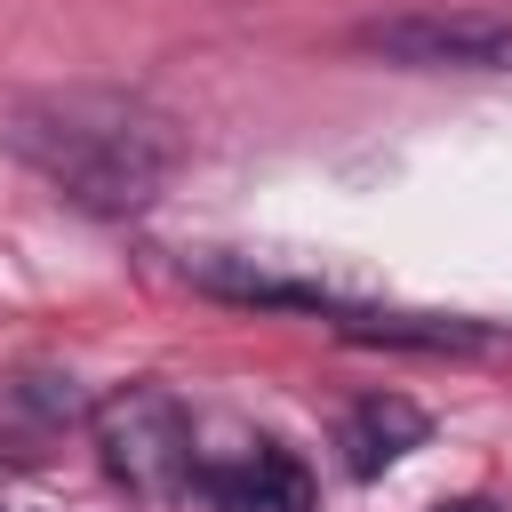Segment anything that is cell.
<instances>
[{
	"instance_id": "obj_1",
	"label": "cell",
	"mask_w": 512,
	"mask_h": 512,
	"mask_svg": "<svg viewBox=\"0 0 512 512\" xmlns=\"http://www.w3.org/2000/svg\"><path fill=\"white\" fill-rule=\"evenodd\" d=\"M24 168H40L72 208L88 216H144L176 176V128L144 96L120 88H32L8 104V128Z\"/></svg>"
},
{
	"instance_id": "obj_2",
	"label": "cell",
	"mask_w": 512,
	"mask_h": 512,
	"mask_svg": "<svg viewBox=\"0 0 512 512\" xmlns=\"http://www.w3.org/2000/svg\"><path fill=\"white\" fill-rule=\"evenodd\" d=\"M88 440H96V464L136 496V504H176L192 496L200 480V440H192V416L168 384H120L88 408Z\"/></svg>"
},
{
	"instance_id": "obj_3",
	"label": "cell",
	"mask_w": 512,
	"mask_h": 512,
	"mask_svg": "<svg viewBox=\"0 0 512 512\" xmlns=\"http://www.w3.org/2000/svg\"><path fill=\"white\" fill-rule=\"evenodd\" d=\"M352 48L408 64V72H512V24L504 16H440V8L376 16L352 32Z\"/></svg>"
},
{
	"instance_id": "obj_4",
	"label": "cell",
	"mask_w": 512,
	"mask_h": 512,
	"mask_svg": "<svg viewBox=\"0 0 512 512\" xmlns=\"http://www.w3.org/2000/svg\"><path fill=\"white\" fill-rule=\"evenodd\" d=\"M208 512H312V472L304 456H288L280 440H240L224 456H200V480Z\"/></svg>"
},
{
	"instance_id": "obj_5",
	"label": "cell",
	"mask_w": 512,
	"mask_h": 512,
	"mask_svg": "<svg viewBox=\"0 0 512 512\" xmlns=\"http://www.w3.org/2000/svg\"><path fill=\"white\" fill-rule=\"evenodd\" d=\"M424 440H432V416H424L408 392H368V400H352L344 424H336V448H344V464H352L360 480L392 472V464L416 456Z\"/></svg>"
},
{
	"instance_id": "obj_6",
	"label": "cell",
	"mask_w": 512,
	"mask_h": 512,
	"mask_svg": "<svg viewBox=\"0 0 512 512\" xmlns=\"http://www.w3.org/2000/svg\"><path fill=\"white\" fill-rule=\"evenodd\" d=\"M432 512H496L488 496H448V504H432Z\"/></svg>"
},
{
	"instance_id": "obj_7",
	"label": "cell",
	"mask_w": 512,
	"mask_h": 512,
	"mask_svg": "<svg viewBox=\"0 0 512 512\" xmlns=\"http://www.w3.org/2000/svg\"><path fill=\"white\" fill-rule=\"evenodd\" d=\"M0 512H8V504H0Z\"/></svg>"
}]
</instances>
